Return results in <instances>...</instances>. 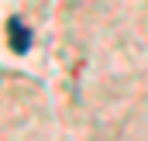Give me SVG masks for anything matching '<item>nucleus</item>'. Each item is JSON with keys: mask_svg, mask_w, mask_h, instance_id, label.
<instances>
[{"mask_svg": "<svg viewBox=\"0 0 148 141\" xmlns=\"http://www.w3.org/2000/svg\"><path fill=\"white\" fill-rule=\"evenodd\" d=\"M28 45H31V31L21 21H10V48L14 52H28Z\"/></svg>", "mask_w": 148, "mask_h": 141, "instance_id": "1", "label": "nucleus"}]
</instances>
